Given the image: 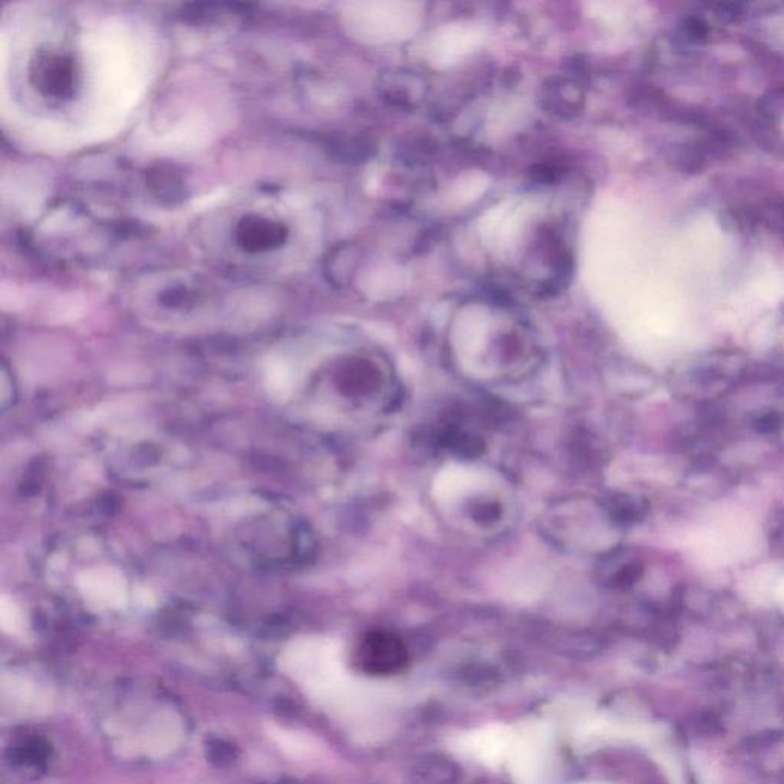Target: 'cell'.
Returning a JSON list of instances; mask_svg holds the SVG:
<instances>
[{
	"label": "cell",
	"instance_id": "3957f363",
	"mask_svg": "<svg viewBox=\"0 0 784 784\" xmlns=\"http://www.w3.org/2000/svg\"><path fill=\"white\" fill-rule=\"evenodd\" d=\"M516 726L489 725L460 734L452 743V749L469 760L477 761L487 768L506 765L515 740Z\"/></svg>",
	"mask_w": 784,
	"mask_h": 784
},
{
	"label": "cell",
	"instance_id": "7a4b0ae2",
	"mask_svg": "<svg viewBox=\"0 0 784 784\" xmlns=\"http://www.w3.org/2000/svg\"><path fill=\"white\" fill-rule=\"evenodd\" d=\"M77 77L71 56L56 49H38L29 65L31 85L47 99H71L76 92Z\"/></svg>",
	"mask_w": 784,
	"mask_h": 784
},
{
	"label": "cell",
	"instance_id": "277c9868",
	"mask_svg": "<svg viewBox=\"0 0 784 784\" xmlns=\"http://www.w3.org/2000/svg\"><path fill=\"white\" fill-rule=\"evenodd\" d=\"M235 239L239 249L247 253H265L284 246L289 239V228L273 217L247 215L238 222Z\"/></svg>",
	"mask_w": 784,
	"mask_h": 784
},
{
	"label": "cell",
	"instance_id": "52a82bcc",
	"mask_svg": "<svg viewBox=\"0 0 784 784\" xmlns=\"http://www.w3.org/2000/svg\"><path fill=\"white\" fill-rule=\"evenodd\" d=\"M380 88L383 90V95L398 106H414L426 94L425 80L409 71L387 74Z\"/></svg>",
	"mask_w": 784,
	"mask_h": 784
},
{
	"label": "cell",
	"instance_id": "8992f818",
	"mask_svg": "<svg viewBox=\"0 0 784 784\" xmlns=\"http://www.w3.org/2000/svg\"><path fill=\"white\" fill-rule=\"evenodd\" d=\"M146 187L158 201L167 206L180 204L187 194L185 178L169 164L152 165L146 171Z\"/></svg>",
	"mask_w": 784,
	"mask_h": 784
},
{
	"label": "cell",
	"instance_id": "5b68a950",
	"mask_svg": "<svg viewBox=\"0 0 784 784\" xmlns=\"http://www.w3.org/2000/svg\"><path fill=\"white\" fill-rule=\"evenodd\" d=\"M541 101L548 112L561 117H573L582 109L584 92L577 81L555 77L543 86Z\"/></svg>",
	"mask_w": 784,
	"mask_h": 784
},
{
	"label": "cell",
	"instance_id": "ba28073f",
	"mask_svg": "<svg viewBox=\"0 0 784 784\" xmlns=\"http://www.w3.org/2000/svg\"><path fill=\"white\" fill-rule=\"evenodd\" d=\"M359 250L351 244H342L330 251L326 256L323 271L331 284L344 287L350 282L359 264Z\"/></svg>",
	"mask_w": 784,
	"mask_h": 784
},
{
	"label": "cell",
	"instance_id": "6da1fadb",
	"mask_svg": "<svg viewBox=\"0 0 784 784\" xmlns=\"http://www.w3.org/2000/svg\"><path fill=\"white\" fill-rule=\"evenodd\" d=\"M553 734L543 722L516 726L507 769L516 784H548L552 779Z\"/></svg>",
	"mask_w": 784,
	"mask_h": 784
},
{
	"label": "cell",
	"instance_id": "9c48e42d",
	"mask_svg": "<svg viewBox=\"0 0 784 784\" xmlns=\"http://www.w3.org/2000/svg\"><path fill=\"white\" fill-rule=\"evenodd\" d=\"M586 784H588V783H586Z\"/></svg>",
	"mask_w": 784,
	"mask_h": 784
}]
</instances>
